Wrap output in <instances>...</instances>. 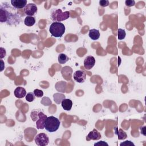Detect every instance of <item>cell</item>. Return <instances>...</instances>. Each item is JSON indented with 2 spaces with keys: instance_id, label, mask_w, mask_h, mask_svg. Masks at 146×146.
Returning a JSON list of instances; mask_svg holds the SVG:
<instances>
[{
  "instance_id": "1",
  "label": "cell",
  "mask_w": 146,
  "mask_h": 146,
  "mask_svg": "<svg viewBox=\"0 0 146 146\" xmlns=\"http://www.w3.org/2000/svg\"><path fill=\"white\" fill-rule=\"evenodd\" d=\"M15 9L7 2L2 3L0 6V22L10 25L19 23L21 18Z\"/></svg>"
},
{
  "instance_id": "2",
  "label": "cell",
  "mask_w": 146,
  "mask_h": 146,
  "mask_svg": "<svg viewBox=\"0 0 146 146\" xmlns=\"http://www.w3.org/2000/svg\"><path fill=\"white\" fill-rule=\"evenodd\" d=\"M65 26L60 22H53L49 27V31L52 36L60 38L65 33Z\"/></svg>"
},
{
  "instance_id": "3",
  "label": "cell",
  "mask_w": 146,
  "mask_h": 146,
  "mask_svg": "<svg viewBox=\"0 0 146 146\" xmlns=\"http://www.w3.org/2000/svg\"><path fill=\"white\" fill-rule=\"evenodd\" d=\"M60 122L59 120L53 116L47 117L44 123V128L49 132L56 131L59 128Z\"/></svg>"
},
{
  "instance_id": "4",
  "label": "cell",
  "mask_w": 146,
  "mask_h": 146,
  "mask_svg": "<svg viewBox=\"0 0 146 146\" xmlns=\"http://www.w3.org/2000/svg\"><path fill=\"white\" fill-rule=\"evenodd\" d=\"M70 16V14L68 11L63 12L61 9H56L51 11V19L54 22H60L68 19Z\"/></svg>"
},
{
  "instance_id": "5",
  "label": "cell",
  "mask_w": 146,
  "mask_h": 146,
  "mask_svg": "<svg viewBox=\"0 0 146 146\" xmlns=\"http://www.w3.org/2000/svg\"><path fill=\"white\" fill-rule=\"evenodd\" d=\"M35 144L38 146H46L49 143V137L44 133H40L36 135L34 138Z\"/></svg>"
},
{
  "instance_id": "6",
  "label": "cell",
  "mask_w": 146,
  "mask_h": 146,
  "mask_svg": "<svg viewBox=\"0 0 146 146\" xmlns=\"http://www.w3.org/2000/svg\"><path fill=\"white\" fill-rule=\"evenodd\" d=\"M37 11L38 8L36 5L32 3L27 4V5L24 8V12L27 16L33 17L37 13Z\"/></svg>"
},
{
  "instance_id": "7",
  "label": "cell",
  "mask_w": 146,
  "mask_h": 146,
  "mask_svg": "<svg viewBox=\"0 0 146 146\" xmlns=\"http://www.w3.org/2000/svg\"><path fill=\"white\" fill-rule=\"evenodd\" d=\"M73 78L76 82L83 83L86 79V74L82 70L76 71L73 75Z\"/></svg>"
},
{
  "instance_id": "8",
  "label": "cell",
  "mask_w": 146,
  "mask_h": 146,
  "mask_svg": "<svg viewBox=\"0 0 146 146\" xmlns=\"http://www.w3.org/2000/svg\"><path fill=\"white\" fill-rule=\"evenodd\" d=\"M39 119L36 121V126L38 129H43L44 128V123L47 116L42 111L38 113Z\"/></svg>"
},
{
  "instance_id": "9",
  "label": "cell",
  "mask_w": 146,
  "mask_h": 146,
  "mask_svg": "<svg viewBox=\"0 0 146 146\" xmlns=\"http://www.w3.org/2000/svg\"><path fill=\"white\" fill-rule=\"evenodd\" d=\"M95 64V59L93 56H87L84 60V67L86 70H91Z\"/></svg>"
},
{
  "instance_id": "10",
  "label": "cell",
  "mask_w": 146,
  "mask_h": 146,
  "mask_svg": "<svg viewBox=\"0 0 146 146\" xmlns=\"http://www.w3.org/2000/svg\"><path fill=\"white\" fill-rule=\"evenodd\" d=\"M10 2L12 6L16 9H21L25 8L27 5L26 0H11Z\"/></svg>"
},
{
  "instance_id": "11",
  "label": "cell",
  "mask_w": 146,
  "mask_h": 146,
  "mask_svg": "<svg viewBox=\"0 0 146 146\" xmlns=\"http://www.w3.org/2000/svg\"><path fill=\"white\" fill-rule=\"evenodd\" d=\"M101 138V135L100 132L96 129H94L92 131H90L88 134L86 140L90 141V140H98Z\"/></svg>"
},
{
  "instance_id": "12",
  "label": "cell",
  "mask_w": 146,
  "mask_h": 146,
  "mask_svg": "<svg viewBox=\"0 0 146 146\" xmlns=\"http://www.w3.org/2000/svg\"><path fill=\"white\" fill-rule=\"evenodd\" d=\"M14 95L16 98L18 99H21L26 95V90L22 87H17L14 91Z\"/></svg>"
},
{
  "instance_id": "13",
  "label": "cell",
  "mask_w": 146,
  "mask_h": 146,
  "mask_svg": "<svg viewBox=\"0 0 146 146\" xmlns=\"http://www.w3.org/2000/svg\"><path fill=\"white\" fill-rule=\"evenodd\" d=\"M115 133L117 136L119 140H124L127 137V135L125 131L123 129L119 128L117 127H115L114 128Z\"/></svg>"
},
{
  "instance_id": "14",
  "label": "cell",
  "mask_w": 146,
  "mask_h": 146,
  "mask_svg": "<svg viewBox=\"0 0 146 146\" xmlns=\"http://www.w3.org/2000/svg\"><path fill=\"white\" fill-rule=\"evenodd\" d=\"M62 107L66 111H70L72 106V102L70 99H64L62 102Z\"/></svg>"
},
{
  "instance_id": "15",
  "label": "cell",
  "mask_w": 146,
  "mask_h": 146,
  "mask_svg": "<svg viewBox=\"0 0 146 146\" xmlns=\"http://www.w3.org/2000/svg\"><path fill=\"white\" fill-rule=\"evenodd\" d=\"M88 36L92 40H98L100 37V33L99 30L97 29H91L89 30Z\"/></svg>"
},
{
  "instance_id": "16",
  "label": "cell",
  "mask_w": 146,
  "mask_h": 146,
  "mask_svg": "<svg viewBox=\"0 0 146 146\" xmlns=\"http://www.w3.org/2000/svg\"><path fill=\"white\" fill-rule=\"evenodd\" d=\"M24 23L27 26H33L35 23V19L34 17L27 16L24 20Z\"/></svg>"
},
{
  "instance_id": "17",
  "label": "cell",
  "mask_w": 146,
  "mask_h": 146,
  "mask_svg": "<svg viewBox=\"0 0 146 146\" xmlns=\"http://www.w3.org/2000/svg\"><path fill=\"white\" fill-rule=\"evenodd\" d=\"M53 98H54V102L59 104H60L62 101L66 98V96L62 94H60V93H55L53 95Z\"/></svg>"
},
{
  "instance_id": "18",
  "label": "cell",
  "mask_w": 146,
  "mask_h": 146,
  "mask_svg": "<svg viewBox=\"0 0 146 146\" xmlns=\"http://www.w3.org/2000/svg\"><path fill=\"white\" fill-rule=\"evenodd\" d=\"M58 62L60 64H65L69 60V58L65 54L61 53L58 55Z\"/></svg>"
},
{
  "instance_id": "19",
  "label": "cell",
  "mask_w": 146,
  "mask_h": 146,
  "mask_svg": "<svg viewBox=\"0 0 146 146\" xmlns=\"http://www.w3.org/2000/svg\"><path fill=\"white\" fill-rule=\"evenodd\" d=\"M126 36V33L124 29H118L117 30V38L119 40H123Z\"/></svg>"
},
{
  "instance_id": "20",
  "label": "cell",
  "mask_w": 146,
  "mask_h": 146,
  "mask_svg": "<svg viewBox=\"0 0 146 146\" xmlns=\"http://www.w3.org/2000/svg\"><path fill=\"white\" fill-rule=\"evenodd\" d=\"M35 98V95L34 92H28L26 95V100L29 102H32L34 100Z\"/></svg>"
},
{
  "instance_id": "21",
  "label": "cell",
  "mask_w": 146,
  "mask_h": 146,
  "mask_svg": "<svg viewBox=\"0 0 146 146\" xmlns=\"http://www.w3.org/2000/svg\"><path fill=\"white\" fill-rule=\"evenodd\" d=\"M40 111H39L38 112H37V111H34L33 112H31V117L32 118V120L34 121H36L38 119H39V116H38V113Z\"/></svg>"
},
{
  "instance_id": "22",
  "label": "cell",
  "mask_w": 146,
  "mask_h": 146,
  "mask_svg": "<svg viewBox=\"0 0 146 146\" xmlns=\"http://www.w3.org/2000/svg\"><path fill=\"white\" fill-rule=\"evenodd\" d=\"M34 93L35 96L37 98H41L43 96V92L41 90L35 89L34 91Z\"/></svg>"
},
{
  "instance_id": "23",
  "label": "cell",
  "mask_w": 146,
  "mask_h": 146,
  "mask_svg": "<svg viewBox=\"0 0 146 146\" xmlns=\"http://www.w3.org/2000/svg\"><path fill=\"white\" fill-rule=\"evenodd\" d=\"M120 146H135V144H133V143H132V141H129V140H126L124 142H122L120 144Z\"/></svg>"
},
{
  "instance_id": "24",
  "label": "cell",
  "mask_w": 146,
  "mask_h": 146,
  "mask_svg": "<svg viewBox=\"0 0 146 146\" xmlns=\"http://www.w3.org/2000/svg\"><path fill=\"white\" fill-rule=\"evenodd\" d=\"M99 5L100 6L102 7H106L109 5V1L108 0H101L99 1Z\"/></svg>"
},
{
  "instance_id": "25",
  "label": "cell",
  "mask_w": 146,
  "mask_h": 146,
  "mask_svg": "<svg viewBox=\"0 0 146 146\" xmlns=\"http://www.w3.org/2000/svg\"><path fill=\"white\" fill-rule=\"evenodd\" d=\"M125 4L127 6L132 7V6H133L135 5V2L133 0H127L125 2Z\"/></svg>"
},
{
  "instance_id": "26",
  "label": "cell",
  "mask_w": 146,
  "mask_h": 146,
  "mask_svg": "<svg viewBox=\"0 0 146 146\" xmlns=\"http://www.w3.org/2000/svg\"><path fill=\"white\" fill-rule=\"evenodd\" d=\"M6 55V51L5 48L3 47L0 48V58L2 59L3 57H5Z\"/></svg>"
},
{
  "instance_id": "27",
  "label": "cell",
  "mask_w": 146,
  "mask_h": 146,
  "mask_svg": "<svg viewBox=\"0 0 146 146\" xmlns=\"http://www.w3.org/2000/svg\"><path fill=\"white\" fill-rule=\"evenodd\" d=\"M98 145V146H108V144L104 141H100L94 144V146Z\"/></svg>"
},
{
  "instance_id": "28",
  "label": "cell",
  "mask_w": 146,
  "mask_h": 146,
  "mask_svg": "<svg viewBox=\"0 0 146 146\" xmlns=\"http://www.w3.org/2000/svg\"><path fill=\"white\" fill-rule=\"evenodd\" d=\"M145 126H144V127H141V128H140V130H141V133L143 135H144V136H145Z\"/></svg>"
},
{
  "instance_id": "29",
  "label": "cell",
  "mask_w": 146,
  "mask_h": 146,
  "mask_svg": "<svg viewBox=\"0 0 146 146\" xmlns=\"http://www.w3.org/2000/svg\"><path fill=\"white\" fill-rule=\"evenodd\" d=\"M1 71H3V68H4V67H5V63H4V62L2 60V59H1Z\"/></svg>"
}]
</instances>
